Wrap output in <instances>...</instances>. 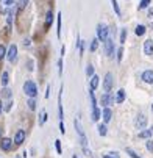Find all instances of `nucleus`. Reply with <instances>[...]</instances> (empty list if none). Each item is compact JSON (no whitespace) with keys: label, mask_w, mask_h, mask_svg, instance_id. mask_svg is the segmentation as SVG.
I'll return each mask as SVG.
<instances>
[{"label":"nucleus","mask_w":153,"mask_h":158,"mask_svg":"<svg viewBox=\"0 0 153 158\" xmlns=\"http://www.w3.org/2000/svg\"><path fill=\"white\" fill-rule=\"evenodd\" d=\"M98 80L100 78H98L97 75H92L91 77V91H95V88L98 86Z\"/></svg>","instance_id":"14"},{"label":"nucleus","mask_w":153,"mask_h":158,"mask_svg":"<svg viewBox=\"0 0 153 158\" xmlns=\"http://www.w3.org/2000/svg\"><path fill=\"white\" fill-rule=\"evenodd\" d=\"M98 119H100V110L94 108V110H92V121H98Z\"/></svg>","instance_id":"18"},{"label":"nucleus","mask_w":153,"mask_h":158,"mask_svg":"<svg viewBox=\"0 0 153 158\" xmlns=\"http://www.w3.org/2000/svg\"><path fill=\"white\" fill-rule=\"evenodd\" d=\"M134 125H136V128H139V130L145 128V125H147V117L144 116V114H139V116L136 117V122H134Z\"/></svg>","instance_id":"6"},{"label":"nucleus","mask_w":153,"mask_h":158,"mask_svg":"<svg viewBox=\"0 0 153 158\" xmlns=\"http://www.w3.org/2000/svg\"><path fill=\"white\" fill-rule=\"evenodd\" d=\"M149 16H150V17L153 16V8H152V9H149Z\"/></svg>","instance_id":"40"},{"label":"nucleus","mask_w":153,"mask_h":158,"mask_svg":"<svg viewBox=\"0 0 153 158\" xmlns=\"http://www.w3.org/2000/svg\"><path fill=\"white\" fill-rule=\"evenodd\" d=\"M144 52H145V55H153V41L152 39H147L144 42Z\"/></svg>","instance_id":"10"},{"label":"nucleus","mask_w":153,"mask_h":158,"mask_svg":"<svg viewBox=\"0 0 153 158\" xmlns=\"http://www.w3.org/2000/svg\"><path fill=\"white\" fill-rule=\"evenodd\" d=\"M105 52H106L108 58H113L114 57V42H113L111 38H108V39L105 41Z\"/></svg>","instance_id":"3"},{"label":"nucleus","mask_w":153,"mask_h":158,"mask_svg":"<svg viewBox=\"0 0 153 158\" xmlns=\"http://www.w3.org/2000/svg\"><path fill=\"white\" fill-rule=\"evenodd\" d=\"M111 3H113V8H114V11H116V14L120 16V8H119V5H117V0H111Z\"/></svg>","instance_id":"21"},{"label":"nucleus","mask_w":153,"mask_h":158,"mask_svg":"<svg viewBox=\"0 0 153 158\" xmlns=\"http://www.w3.org/2000/svg\"><path fill=\"white\" fill-rule=\"evenodd\" d=\"M86 74H87V77H92V75H94V67H92L91 64L87 66V69H86Z\"/></svg>","instance_id":"28"},{"label":"nucleus","mask_w":153,"mask_h":158,"mask_svg":"<svg viewBox=\"0 0 153 158\" xmlns=\"http://www.w3.org/2000/svg\"><path fill=\"white\" fill-rule=\"evenodd\" d=\"M58 72H59V75L63 74V59H59V61H58Z\"/></svg>","instance_id":"34"},{"label":"nucleus","mask_w":153,"mask_h":158,"mask_svg":"<svg viewBox=\"0 0 153 158\" xmlns=\"http://www.w3.org/2000/svg\"><path fill=\"white\" fill-rule=\"evenodd\" d=\"M24 91H25V94L28 96L30 99H35L36 94H38V88H36V85L33 83L31 80H27L24 83Z\"/></svg>","instance_id":"1"},{"label":"nucleus","mask_w":153,"mask_h":158,"mask_svg":"<svg viewBox=\"0 0 153 158\" xmlns=\"http://www.w3.org/2000/svg\"><path fill=\"white\" fill-rule=\"evenodd\" d=\"M152 135H153V127L149 128V130H145V132H141L139 133V138H150Z\"/></svg>","instance_id":"16"},{"label":"nucleus","mask_w":153,"mask_h":158,"mask_svg":"<svg viewBox=\"0 0 153 158\" xmlns=\"http://www.w3.org/2000/svg\"><path fill=\"white\" fill-rule=\"evenodd\" d=\"M122 55H123V49L120 47L117 50V61H122Z\"/></svg>","instance_id":"32"},{"label":"nucleus","mask_w":153,"mask_h":158,"mask_svg":"<svg viewBox=\"0 0 153 158\" xmlns=\"http://www.w3.org/2000/svg\"><path fill=\"white\" fill-rule=\"evenodd\" d=\"M127 154H128V155H130L131 158H141V157H139L138 154H136V152H134V150H131V149H130V147H127Z\"/></svg>","instance_id":"24"},{"label":"nucleus","mask_w":153,"mask_h":158,"mask_svg":"<svg viewBox=\"0 0 153 158\" xmlns=\"http://www.w3.org/2000/svg\"><path fill=\"white\" fill-rule=\"evenodd\" d=\"M45 119H47V113H45V111H44V113H42V119H41V122H39V124L42 125L44 122H45Z\"/></svg>","instance_id":"37"},{"label":"nucleus","mask_w":153,"mask_h":158,"mask_svg":"<svg viewBox=\"0 0 153 158\" xmlns=\"http://www.w3.org/2000/svg\"><path fill=\"white\" fill-rule=\"evenodd\" d=\"M125 39H127V30H122V35H120V42H125Z\"/></svg>","instance_id":"31"},{"label":"nucleus","mask_w":153,"mask_h":158,"mask_svg":"<svg viewBox=\"0 0 153 158\" xmlns=\"http://www.w3.org/2000/svg\"><path fill=\"white\" fill-rule=\"evenodd\" d=\"M27 3H28V0H19V8L24 9L27 7Z\"/></svg>","instance_id":"33"},{"label":"nucleus","mask_w":153,"mask_h":158,"mask_svg":"<svg viewBox=\"0 0 153 158\" xmlns=\"http://www.w3.org/2000/svg\"><path fill=\"white\" fill-rule=\"evenodd\" d=\"M134 31H136V35H138V36H142V35L145 33V27H144V25H138Z\"/></svg>","instance_id":"19"},{"label":"nucleus","mask_w":153,"mask_h":158,"mask_svg":"<svg viewBox=\"0 0 153 158\" xmlns=\"http://www.w3.org/2000/svg\"><path fill=\"white\" fill-rule=\"evenodd\" d=\"M113 74L111 72H108L106 75H105V81H103V89H105L106 92H109L111 91V88H113Z\"/></svg>","instance_id":"5"},{"label":"nucleus","mask_w":153,"mask_h":158,"mask_svg":"<svg viewBox=\"0 0 153 158\" xmlns=\"http://www.w3.org/2000/svg\"><path fill=\"white\" fill-rule=\"evenodd\" d=\"M52 22H53V13H52V11H48L47 16H45V30H47V28H50Z\"/></svg>","instance_id":"13"},{"label":"nucleus","mask_w":153,"mask_h":158,"mask_svg":"<svg viewBox=\"0 0 153 158\" xmlns=\"http://www.w3.org/2000/svg\"><path fill=\"white\" fill-rule=\"evenodd\" d=\"M0 147H2L5 152H8V150H11V147H13V141L9 138H3L2 143H0Z\"/></svg>","instance_id":"9"},{"label":"nucleus","mask_w":153,"mask_h":158,"mask_svg":"<svg viewBox=\"0 0 153 158\" xmlns=\"http://www.w3.org/2000/svg\"><path fill=\"white\" fill-rule=\"evenodd\" d=\"M6 57H8L9 63H16V59H17V46H14V44L11 46L8 53H6Z\"/></svg>","instance_id":"4"},{"label":"nucleus","mask_w":153,"mask_h":158,"mask_svg":"<svg viewBox=\"0 0 153 158\" xmlns=\"http://www.w3.org/2000/svg\"><path fill=\"white\" fill-rule=\"evenodd\" d=\"M8 81H9V75H8L6 70H5V72L2 74V86H6Z\"/></svg>","instance_id":"17"},{"label":"nucleus","mask_w":153,"mask_h":158,"mask_svg":"<svg viewBox=\"0 0 153 158\" xmlns=\"http://www.w3.org/2000/svg\"><path fill=\"white\" fill-rule=\"evenodd\" d=\"M24 141H25V132L24 130H17V133L14 135V143L17 146H20Z\"/></svg>","instance_id":"8"},{"label":"nucleus","mask_w":153,"mask_h":158,"mask_svg":"<svg viewBox=\"0 0 153 158\" xmlns=\"http://www.w3.org/2000/svg\"><path fill=\"white\" fill-rule=\"evenodd\" d=\"M147 149H149L150 152H153V141H152V139L147 141Z\"/></svg>","instance_id":"35"},{"label":"nucleus","mask_w":153,"mask_h":158,"mask_svg":"<svg viewBox=\"0 0 153 158\" xmlns=\"http://www.w3.org/2000/svg\"><path fill=\"white\" fill-rule=\"evenodd\" d=\"M5 55H6V49H5L3 46H0V59H3Z\"/></svg>","instance_id":"29"},{"label":"nucleus","mask_w":153,"mask_h":158,"mask_svg":"<svg viewBox=\"0 0 153 158\" xmlns=\"http://www.w3.org/2000/svg\"><path fill=\"white\" fill-rule=\"evenodd\" d=\"M0 136H2V128H0Z\"/></svg>","instance_id":"43"},{"label":"nucleus","mask_w":153,"mask_h":158,"mask_svg":"<svg viewBox=\"0 0 153 158\" xmlns=\"http://www.w3.org/2000/svg\"><path fill=\"white\" fill-rule=\"evenodd\" d=\"M100 102H102V105H103V107L106 108L108 105H111V103L114 102V97H113L111 94H109V92H106V94H103V96H102Z\"/></svg>","instance_id":"7"},{"label":"nucleus","mask_w":153,"mask_h":158,"mask_svg":"<svg viewBox=\"0 0 153 158\" xmlns=\"http://www.w3.org/2000/svg\"><path fill=\"white\" fill-rule=\"evenodd\" d=\"M152 110H153V105H152Z\"/></svg>","instance_id":"44"},{"label":"nucleus","mask_w":153,"mask_h":158,"mask_svg":"<svg viewBox=\"0 0 153 158\" xmlns=\"http://www.w3.org/2000/svg\"><path fill=\"white\" fill-rule=\"evenodd\" d=\"M28 108L33 111V110H36V102H35V99H30L28 100Z\"/></svg>","instance_id":"25"},{"label":"nucleus","mask_w":153,"mask_h":158,"mask_svg":"<svg viewBox=\"0 0 153 158\" xmlns=\"http://www.w3.org/2000/svg\"><path fill=\"white\" fill-rule=\"evenodd\" d=\"M14 5V0H8V7H13Z\"/></svg>","instance_id":"39"},{"label":"nucleus","mask_w":153,"mask_h":158,"mask_svg":"<svg viewBox=\"0 0 153 158\" xmlns=\"http://www.w3.org/2000/svg\"><path fill=\"white\" fill-rule=\"evenodd\" d=\"M111 116H113V111L106 107L105 110H103V121H105V122H109V121H111Z\"/></svg>","instance_id":"12"},{"label":"nucleus","mask_w":153,"mask_h":158,"mask_svg":"<svg viewBox=\"0 0 153 158\" xmlns=\"http://www.w3.org/2000/svg\"><path fill=\"white\" fill-rule=\"evenodd\" d=\"M142 80L145 81V83H153V70H145L144 74H142Z\"/></svg>","instance_id":"11"},{"label":"nucleus","mask_w":153,"mask_h":158,"mask_svg":"<svg viewBox=\"0 0 153 158\" xmlns=\"http://www.w3.org/2000/svg\"><path fill=\"white\" fill-rule=\"evenodd\" d=\"M150 5V0H141V3H139V9H145L147 7Z\"/></svg>","instance_id":"22"},{"label":"nucleus","mask_w":153,"mask_h":158,"mask_svg":"<svg viewBox=\"0 0 153 158\" xmlns=\"http://www.w3.org/2000/svg\"><path fill=\"white\" fill-rule=\"evenodd\" d=\"M58 38H61V14H58Z\"/></svg>","instance_id":"26"},{"label":"nucleus","mask_w":153,"mask_h":158,"mask_svg":"<svg viewBox=\"0 0 153 158\" xmlns=\"http://www.w3.org/2000/svg\"><path fill=\"white\" fill-rule=\"evenodd\" d=\"M103 158H116V157H111V155H103Z\"/></svg>","instance_id":"42"},{"label":"nucleus","mask_w":153,"mask_h":158,"mask_svg":"<svg viewBox=\"0 0 153 158\" xmlns=\"http://www.w3.org/2000/svg\"><path fill=\"white\" fill-rule=\"evenodd\" d=\"M2 97H11V91L8 89V88H5V89H2Z\"/></svg>","instance_id":"27"},{"label":"nucleus","mask_w":153,"mask_h":158,"mask_svg":"<svg viewBox=\"0 0 153 158\" xmlns=\"http://www.w3.org/2000/svg\"><path fill=\"white\" fill-rule=\"evenodd\" d=\"M97 47H98V38H97V39H92V41H91V52H95Z\"/></svg>","instance_id":"20"},{"label":"nucleus","mask_w":153,"mask_h":158,"mask_svg":"<svg viewBox=\"0 0 153 158\" xmlns=\"http://www.w3.org/2000/svg\"><path fill=\"white\" fill-rule=\"evenodd\" d=\"M2 110H3V103H2V100H0V113H2Z\"/></svg>","instance_id":"41"},{"label":"nucleus","mask_w":153,"mask_h":158,"mask_svg":"<svg viewBox=\"0 0 153 158\" xmlns=\"http://www.w3.org/2000/svg\"><path fill=\"white\" fill-rule=\"evenodd\" d=\"M98 133H100V136H105V135H106V127H105L103 124L98 125Z\"/></svg>","instance_id":"23"},{"label":"nucleus","mask_w":153,"mask_h":158,"mask_svg":"<svg viewBox=\"0 0 153 158\" xmlns=\"http://www.w3.org/2000/svg\"><path fill=\"white\" fill-rule=\"evenodd\" d=\"M97 38H98L102 42H105V41L108 39V27H106V25H103V24L97 25Z\"/></svg>","instance_id":"2"},{"label":"nucleus","mask_w":153,"mask_h":158,"mask_svg":"<svg viewBox=\"0 0 153 158\" xmlns=\"http://www.w3.org/2000/svg\"><path fill=\"white\" fill-rule=\"evenodd\" d=\"M125 100V91L123 89H119L117 91V96H116V102L117 103H122Z\"/></svg>","instance_id":"15"},{"label":"nucleus","mask_w":153,"mask_h":158,"mask_svg":"<svg viewBox=\"0 0 153 158\" xmlns=\"http://www.w3.org/2000/svg\"><path fill=\"white\" fill-rule=\"evenodd\" d=\"M11 105H13V103H11V102H8V103H6V107H5V110H6V111H9V110H11Z\"/></svg>","instance_id":"38"},{"label":"nucleus","mask_w":153,"mask_h":158,"mask_svg":"<svg viewBox=\"0 0 153 158\" xmlns=\"http://www.w3.org/2000/svg\"><path fill=\"white\" fill-rule=\"evenodd\" d=\"M55 146H56V152H58V154H61V141H59V139H56V141H55Z\"/></svg>","instance_id":"30"},{"label":"nucleus","mask_w":153,"mask_h":158,"mask_svg":"<svg viewBox=\"0 0 153 158\" xmlns=\"http://www.w3.org/2000/svg\"><path fill=\"white\" fill-rule=\"evenodd\" d=\"M59 132H61V133H64V132H66V128H64V124H63V121H59Z\"/></svg>","instance_id":"36"}]
</instances>
